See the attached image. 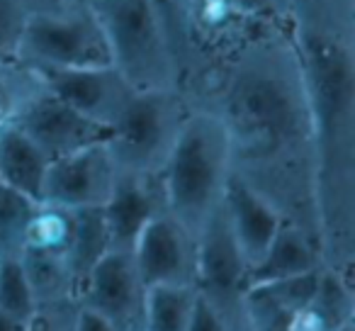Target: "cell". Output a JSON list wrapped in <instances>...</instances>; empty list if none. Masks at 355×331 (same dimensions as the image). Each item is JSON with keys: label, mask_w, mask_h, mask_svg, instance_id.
<instances>
[{"label": "cell", "mask_w": 355, "mask_h": 331, "mask_svg": "<svg viewBox=\"0 0 355 331\" xmlns=\"http://www.w3.org/2000/svg\"><path fill=\"white\" fill-rule=\"evenodd\" d=\"M292 331H309V329H302V326H297V324H295V329H292ZM338 331H355V321H350V324H345L343 329H338Z\"/></svg>", "instance_id": "32"}, {"label": "cell", "mask_w": 355, "mask_h": 331, "mask_svg": "<svg viewBox=\"0 0 355 331\" xmlns=\"http://www.w3.org/2000/svg\"><path fill=\"white\" fill-rule=\"evenodd\" d=\"M49 158L17 124L0 129V183L42 203Z\"/></svg>", "instance_id": "17"}, {"label": "cell", "mask_w": 355, "mask_h": 331, "mask_svg": "<svg viewBox=\"0 0 355 331\" xmlns=\"http://www.w3.org/2000/svg\"><path fill=\"white\" fill-rule=\"evenodd\" d=\"M73 331H117V329L107 319H103L98 312L78 305L73 316Z\"/></svg>", "instance_id": "29"}, {"label": "cell", "mask_w": 355, "mask_h": 331, "mask_svg": "<svg viewBox=\"0 0 355 331\" xmlns=\"http://www.w3.org/2000/svg\"><path fill=\"white\" fill-rule=\"evenodd\" d=\"M42 90L44 83L35 66L22 59H0V129L15 122Z\"/></svg>", "instance_id": "22"}, {"label": "cell", "mask_w": 355, "mask_h": 331, "mask_svg": "<svg viewBox=\"0 0 355 331\" xmlns=\"http://www.w3.org/2000/svg\"><path fill=\"white\" fill-rule=\"evenodd\" d=\"M30 12L20 0H0V59H20Z\"/></svg>", "instance_id": "26"}, {"label": "cell", "mask_w": 355, "mask_h": 331, "mask_svg": "<svg viewBox=\"0 0 355 331\" xmlns=\"http://www.w3.org/2000/svg\"><path fill=\"white\" fill-rule=\"evenodd\" d=\"M134 266L148 287L180 285L195 287L198 273V234L163 212L148 224L132 248Z\"/></svg>", "instance_id": "9"}, {"label": "cell", "mask_w": 355, "mask_h": 331, "mask_svg": "<svg viewBox=\"0 0 355 331\" xmlns=\"http://www.w3.org/2000/svg\"><path fill=\"white\" fill-rule=\"evenodd\" d=\"M246 275L248 263L239 251L236 239L219 203V207L198 232L195 292L222 316L227 331H246V319H243V297L248 290Z\"/></svg>", "instance_id": "7"}, {"label": "cell", "mask_w": 355, "mask_h": 331, "mask_svg": "<svg viewBox=\"0 0 355 331\" xmlns=\"http://www.w3.org/2000/svg\"><path fill=\"white\" fill-rule=\"evenodd\" d=\"M324 268V266H321ZM321 268L285 280L251 285L243 297L246 331H292L297 316L309 305Z\"/></svg>", "instance_id": "14"}, {"label": "cell", "mask_w": 355, "mask_h": 331, "mask_svg": "<svg viewBox=\"0 0 355 331\" xmlns=\"http://www.w3.org/2000/svg\"><path fill=\"white\" fill-rule=\"evenodd\" d=\"M222 207L239 251L251 268L263 256L285 219L263 195H258L251 185H246L234 173L229 176V183L224 188Z\"/></svg>", "instance_id": "15"}, {"label": "cell", "mask_w": 355, "mask_h": 331, "mask_svg": "<svg viewBox=\"0 0 355 331\" xmlns=\"http://www.w3.org/2000/svg\"><path fill=\"white\" fill-rule=\"evenodd\" d=\"M25 329V321L15 319V316L6 314V312H0V331H22Z\"/></svg>", "instance_id": "31"}, {"label": "cell", "mask_w": 355, "mask_h": 331, "mask_svg": "<svg viewBox=\"0 0 355 331\" xmlns=\"http://www.w3.org/2000/svg\"><path fill=\"white\" fill-rule=\"evenodd\" d=\"M350 321H355L353 278L340 275L331 268H321L314 295L295 324L309 331H338Z\"/></svg>", "instance_id": "18"}, {"label": "cell", "mask_w": 355, "mask_h": 331, "mask_svg": "<svg viewBox=\"0 0 355 331\" xmlns=\"http://www.w3.org/2000/svg\"><path fill=\"white\" fill-rule=\"evenodd\" d=\"M232 176L229 142L217 114L188 108L173 151L161 171L168 212L198 234L219 207Z\"/></svg>", "instance_id": "3"}, {"label": "cell", "mask_w": 355, "mask_h": 331, "mask_svg": "<svg viewBox=\"0 0 355 331\" xmlns=\"http://www.w3.org/2000/svg\"><path fill=\"white\" fill-rule=\"evenodd\" d=\"M78 305L64 307H37L25 321L22 331H73V316Z\"/></svg>", "instance_id": "27"}, {"label": "cell", "mask_w": 355, "mask_h": 331, "mask_svg": "<svg viewBox=\"0 0 355 331\" xmlns=\"http://www.w3.org/2000/svg\"><path fill=\"white\" fill-rule=\"evenodd\" d=\"M185 331H227V324H224L222 316L209 307V302H205L202 297L195 292L193 314H190L188 329Z\"/></svg>", "instance_id": "28"}, {"label": "cell", "mask_w": 355, "mask_h": 331, "mask_svg": "<svg viewBox=\"0 0 355 331\" xmlns=\"http://www.w3.org/2000/svg\"><path fill=\"white\" fill-rule=\"evenodd\" d=\"M185 114L188 103L175 88L137 90L107 139L119 173H161Z\"/></svg>", "instance_id": "5"}, {"label": "cell", "mask_w": 355, "mask_h": 331, "mask_svg": "<svg viewBox=\"0 0 355 331\" xmlns=\"http://www.w3.org/2000/svg\"><path fill=\"white\" fill-rule=\"evenodd\" d=\"M37 309L20 258H0V312L27 321Z\"/></svg>", "instance_id": "25"}, {"label": "cell", "mask_w": 355, "mask_h": 331, "mask_svg": "<svg viewBox=\"0 0 355 331\" xmlns=\"http://www.w3.org/2000/svg\"><path fill=\"white\" fill-rule=\"evenodd\" d=\"M112 66L134 90H178V64L158 0H90Z\"/></svg>", "instance_id": "4"}, {"label": "cell", "mask_w": 355, "mask_h": 331, "mask_svg": "<svg viewBox=\"0 0 355 331\" xmlns=\"http://www.w3.org/2000/svg\"><path fill=\"white\" fill-rule=\"evenodd\" d=\"M0 185H3V183H0Z\"/></svg>", "instance_id": "33"}, {"label": "cell", "mask_w": 355, "mask_h": 331, "mask_svg": "<svg viewBox=\"0 0 355 331\" xmlns=\"http://www.w3.org/2000/svg\"><path fill=\"white\" fill-rule=\"evenodd\" d=\"M37 69V66H35ZM51 95L64 100L80 114L114 127L137 90L122 78L114 66L95 69H37Z\"/></svg>", "instance_id": "11"}, {"label": "cell", "mask_w": 355, "mask_h": 331, "mask_svg": "<svg viewBox=\"0 0 355 331\" xmlns=\"http://www.w3.org/2000/svg\"><path fill=\"white\" fill-rule=\"evenodd\" d=\"M319 244L311 234L300 229L297 224L282 222L275 232L272 241L263 251V256L248 268V287L261 282L285 280V278L304 275L316 268H321Z\"/></svg>", "instance_id": "16"}, {"label": "cell", "mask_w": 355, "mask_h": 331, "mask_svg": "<svg viewBox=\"0 0 355 331\" xmlns=\"http://www.w3.org/2000/svg\"><path fill=\"white\" fill-rule=\"evenodd\" d=\"M73 210L54 203H37L27 219L22 251L51 253V256L66 258L71 239H73Z\"/></svg>", "instance_id": "21"}, {"label": "cell", "mask_w": 355, "mask_h": 331, "mask_svg": "<svg viewBox=\"0 0 355 331\" xmlns=\"http://www.w3.org/2000/svg\"><path fill=\"white\" fill-rule=\"evenodd\" d=\"M178 93L217 114L232 173L319 244L314 119L285 22L263 27Z\"/></svg>", "instance_id": "1"}, {"label": "cell", "mask_w": 355, "mask_h": 331, "mask_svg": "<svg viewBox=\"0 0 355 331\" xmlns=\"http://www.w3.org/2000/svg\"><path fill=\"white\" fill-rule=\"evenodd\" d=\"M12 124H17L44 151L49 161L69 156L93 144L107 142L112 134V127H105L80 114L46 88L22 110V114Z\"/></svg>", "instance_id": "12"}, {"label": "cell", "mask_w": 355, "mask_h": 331, "mask_svg": "<svg viewBox=\"0 0 355 331\" xmlns=\"http://www.w3.org/2000/svg\"><path fill=\"white\" fill-rule=\"evenodd\" d=\"M73 239H71L69 253H66V263H69L71 273L80 287L83 278L93 271L95 263L112 248H110L103 207L73 210Z\"/></svg>", "instance_id": "20"}, {"label": "cell", "mask_w": 355, "mask_h": 331, "mask_svg": "<svg viewBox=\"0 0 355 331\" xmlns=\"http://www.w3.org/2000/svg\"><path fill=\"white\" fill-rule=\"evenodd\" d=\"M20 59L37 69L112 66L107 37L90 0L61 12L30 15Z\"/></svg>", "instance_id": "6"}, {"label": "cell", "mask_w": 355, "mask_h": 331, "mask_svg": "<svg viewBox=\"0 0 355 331\" xmlns=\"http://www.w3.org/2000/svg\"><path fill=\"white\" fill-rule=\"evenodd\" d=\"M20 261L37 307L78 305V282L64 256L22 251Z\"/></svg>", "instance_id": "19"}, {"label": "cell", "mask_w": 355, "mask_h": 331, "mask_svg": "<svg viewBox=\"0 0 355 331\" xmlns=\"http://www.w3.org/2000/svg\"><path fill=\"white\" fill-rule=\"evenodd\" d=\"M117 173L107 142L85 146L49 163L42 203H54L69 210L103 207L112 193Z\"/></svg>", "instance_id": "10"}, {"label": "cell", "mask_w": 355, "mask_h": 331, "mask_svg": "<svg viewBox=\"0 0 355 331\" xmlns=\"http://www.w3.org/2000/svg\"><path fill=\"white\" fill-rule=\"evenodd\" d=\"M163 212H168V205L161 173H117L103 205L110 248L132 253L144 229Z\"/></svg>", "instance_id": "13"}, {"label": "cell", "mask_w": 355, "mask_h": 331, "mask_svg": "<svg viewBox=\"0 0 355 331\" xmlns=\"http://www.w3.org/2000/svg\"><path fill=\"white\" fill-rule=\"evenodd\" d=\"M20 3L27 8V12H30V15H37V12L69 10V8L80 6V3H88V0H20Z\"/></svg>", "instance_id": "30"}, {"label": "cell", "mask_w": 355, "mask_h": 331, "mask_svg": "<svg viewBox=\"0 0 355 331\" xmlns=\"http://www.w3.org/2000/svg\"><path fill=\"white\" fill-rule=\"evenodd\" d=\"M300 61L316 139L324 268L355 271V0H277ZM355 280V278H353Z\"/></svg>", "instance_id": "2"}, {"label": "cell", "mask_w": 355, "mask_h": 331, "mask_svg": "<svg viewBox=\"0 0 355 331\" xmlns=\"http://www.w3.org/2000/svg\"><path fill=\"white\" fill-rule=\"evenodd\" d=\"M35 200L0 185V258H20Z\"/></svg>", "instance_id": "24"}, {"label": "cell", "mask_w": 355, "mask_h": 331, "mask_svg": "<svg viewBox=\"0 0 355 331\" xmlns=\"http://www.w3.org/2000/svg\"><path fill=\"white\" fill-rule=\"evenodd\" d=\"M195 305V287L158 285L146 290L144 331H185Z\"/></svg>", "instance_id": "23"}, {"label": "cell", "mask_w": 355, "mask_h": 331, "mask_svg": "<svg viewBox=\"0 0 355 331\" xmlns=\"http://www.w3.org/2000/svg\"><path fill=\"white\" fill-rule=\"evenodd\" d=\"M78 305L98 312L117 331H144L146 285L129 251H107L78 287Z\"/></svg>", "instance_id": "8"}]
</instances>
